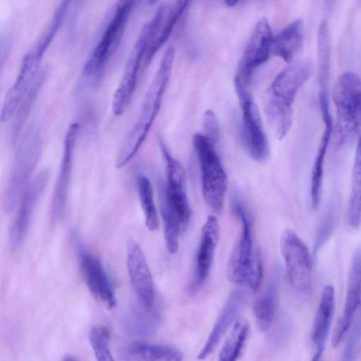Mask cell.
I'll list each match as a JSON object with an SVG mask.
<instances>
[{
  "instance_id": "cell-1",
  "label": "cell",
  "mask_w": 361,
  "mask_h": 361,
  "mask_svg": "<svg viewBox=\"0 0 361 361\" xmlns=\"http://www.w3.org/2000/svg\"><path fill=\"white\" fill-rule=\"evenodd\" d=\"M175 57L172 47L165 51L159 66L147 90L137 121L126 135L118 150L116 167L125 166L144 142L159 114L168 86Z\"/></svg>"
},
{
  "instance_id": "cell-2",
  "label": "cell",
  "mask_w": 361,
  "mask_h": 361,
  "mask_svg": "<svg viewBox=\"0 0 361 361\" xmlns=\"http://www.w3.org/2000/svg\"><path fill=\"white\" fill-rule=\"evenodd\" d=\"M233 211L241 222V232L227 262V277L235 285L256 291L263 277L262 257L254 249L252 224L246 211L238 202L233 205Z\"/></svg>"
},
{
  "instance_id": "cell-3",
  "label": "cell",
  "mask_w": 361,
  "mask_h": 361,
  "mask_svg": "<svg viewBox=\"0 0 361 361\" xmlns=\"http://www.w3.org/2000/svg\"><path fill=\"white\" fill-rule=\"evenodd\" d=\"M336 109V140L338 145L349 142L361 127V78L345 72L336 80L333 90Z\"/></svg>"
},
{
  "instance_id": "cell-4",
  "label": "cell",
  "mask_w": 361,
  "mask_h": 361,
  "mask_svg": "<svg viewBox=\"0 0 361 361\" xmlns=\"http://www.w3.org/2000/svg\"><path fill=\"white\" fill-rule=\"evenodd\" d=\"M192 143L200 163L204 200L215 214H220L227 192L226 173L213 142L197 133L193 136Z\"/></svg>"
},
{
  "instance_id": "cell-5",
  "label": "cell",
  "mask_w": 361,
  "mask_h": 361,
  "mask_svg": "<svg viewBox=\"0 0 361 361\" xmlns=\"http://www.w3.org/2000/svg\"><path fill=\"white\" fill-rule=\"evenodd\" d=\"M42 142L37 133L30 130L17 149L4 195L6 212H12L30 184L29 180L38 163Z\"/></svg>"
},
{
  "instance_id": "cell-6",
  "label": "cell",
  "mask_w": 361,
  "mask_h": 361,
  "mask_svg": "<svg viewBox=\"0 0 361 361\" xmlns=\"http://www.w3.org/2000/svg\"><path fill=\"white\" fill-rule=\"evenodd\" d=\"M280 249L290 285L299 293H309L312 286V269L306 244L294 231L286 229L280 238Z\"/></svg>"
},
{
  "instance_id": "cell-7",
  "label": "cell",
  "mask_w": 361,
  "mask_h": 361,
  "mask_svg": "<svg viewBox=\"0 0 361 361\" xmlns=\"http://www.w3.org/2000/svg\"><path fill=\"white\" fill-rule=\"evenodd\" d=\"M133 1H120L99 41L87 57L83 71L87 75L99 73L116 51L133 8Z\"/></svg>"
},
{
  "instance_id": "cell-8",
  "label": "cell",
  "mask_w": 361,
  "mask_h": 361,
  "mask_svg": "<svg viewBox=\"0 0 361 361\" xmlns=\"http://www.w3.org/2000/svg\"><path fill=\"white\" fill-rule=\"evenodd\" d=\"M48 46L37 38L24 55L18 75L5 95L1 121H7L12 117L22 99L38 74L39 63Z\"/></svg>"
},
{
  "instance_id": "cell-9",
  "label": "cell",
  "mask_w": 361,
  "mask_h": 361,
  "mask_svg": "<svg viewBox=\"0 0 361 361\" xmlns=\"http://www.w3.org/2000/svg\"><path fill=\"white\" fill-rule=\"evenodd\" d=\"M148 37L142 27L128 58L125 69L114 93L112 109L115 115H121L128 108L141 74L145 71Z\"/></svg>"
},
{
  "instance_id": "cell-10",
  "label": "cell",
  "mask_w": 361,
  "mask_h": 361,
  "mask_svg": "<svg viewBox=\"0 0 361 361\" xmlns=\"http://www.w3.org/2000/svg\"><path fill=\"white\" fill-rule=\"evenodd\" d=\"M235 92L242 109L245 147L252 159L264 162L269 157V146L259 111L252 99L250 90Z\"/></svg>"
},
{
  "instance_id": "cell-11",
  "label": "cell",
  "mask_w": 361,
  "mask_h": 361,
  "mask_svg": "<svg viewBox=\"0 0 361 361\" xmlns=\"http://www.w3.org/2000/svg\"><path fill=\"white\" fill-rule=\"evenodd\" d=\"M49 171L43 170L30 183L23 194L9 231V245L13 251L19 250L27 237L37 205L49 180Z\"/></svg>"
},
{
  "instance_id": "cell-12",
  "label": "cell",
  "mask_w": 361,
  "mask_h": 361,
  "mask_svg": "<svg viewBox=\"0 0 361 361\" xmlns=\"http://www.w3.org/2000/svg\"><path fill=\"white\" fill-rule=\"evenodd\" d=\"M126 265L138 304L147 309L154 308L156 295L152 276L145 254L135 240L127 244Z\"/></svg>"
},
{
  "instance_id": "cell-13",
  "label": "cell",
  "mask_w": 361,
  "mask_h": 361,
  "mask_svg": "<svg viewBox=\"0 0 361 361\" xmlns=\"http://www.w3.org/2000/svg\"><path fill=\"white\" fill-rule=\"evenodd\" d=\"M77 252L80 271L90 291L106 308H114L116 305L114 290L103 264L79 241Z\"/></svg>"
},
{
  "instance_id": "cell-14",
  "label": "cell",
  "mask_w": 361,
  "mask_h": 361,
  "mask_svg": "<svg viewBox=\"0 0 361 361\" xmlns=\"http://www.w3.org/2000/svg\"><path fill=\"white\" fill-rule=\"evenodd\" d=\"M78 129V124L73 123L68 127L65 135L63 155L51 204V219L54 222L59 221L65 214L72 177L74 149Z\"/></svg>"
},
{
  "instance_id": "cell-15",
  "label": "cell",
  "mask_w": 361,
  "mask_h": 361,
  "mask_svg": "<svg viewBox=\"0 0 361 361\" xmlns=\"http://www.w3.org/2000/svg\"><path fill=\"white\" fill-rule=\"evenodd\" d=\"M159 145L166 166V182L163 185L164 190L185 229L190 222L191 209L187 194L185 170L182 164L171 154L162 141L160 140Z\"/></svg>"
},
{
  "instance_id": "cell-16",
  "label": "cell",
  "mask_w": 361,
  "mask_h": 361,
  "mask_svg": "<svg viewBox=\"0 0 361 361\" xmlns=\"http://www.w3.org/2000/svg\"><path fill=\"white\" fill-rule=\"evenodd\" d=\"M274 35L268 20L261 18L256 23L237 71L252 77L257 68L264 63L271 54Z\"/></svg>"
},
{
  "instance_id": "cell-17",
  "label": "cell",
  "mask_w": 361,
  "mask_h": 361,
  "mask_svg": "<svg viewBox=\"0 0 361 361\" xmlns=\"http://www.w3.org/2000/svg\"><path fill=\"white\" fill-rule=\"evenodd\" d=\"M313 71L310 61L295 62L279 72L268 90V95L278 102L292 106L295 98Z\"/></svg>"
},
{
  "instance_id": "cell-18",
  "label": "cell",
  "mask_w": 361,
  "mask_h": 361,
  "mask_svg": "<svg viewBox=\"0 0 361 361\" xmlns=\"http://www.w3.org/2000/svg\"><path fill=\"white\" fill-rule=\"evenodd\" d=\"M360 302L361 247H359L355 250L352 257L343 312L332 336L331 344L334 347L338 346L343 341Z\"/></svg>"
},
{
  "instance_id": "cell-19",
  "label": "cell",
  "mask_w": 361,
  "mask_h": 361,
  "mask_svg": "<svg viewBox=\"0 0 361 361\" xmlns=\"http://www.w3.org/2000/svg\"><path fill=\"white\" fill-rule=\"evenodd\" d=\"M246 300L247 293L242 288H235L230 293L207 341L197 355L199 360H204L213 352L222 336L237 320L235 319L243 308Z\"/></svg>"
},
{
  "instance_id": "cell-20",
  "label": "cell",
  "mask_w": 361,
  "mask_h": 361,
  "mask_svg": "<svg viewBox=\"0 0 361 361\" xmlns=\"http://www.w3.org/2000/svg\"><path fill=\"white\" fill-rule=\"evenodd\" d=\"M220 237V226L217 218L209 215L202 231L195 261L193 286L199 287L206 281L213 264L216 248Z\"/></svg>"
},
{
  "instance_id": "cell-21",
  "label": "cell",
  "mask_w": 361,
  "mask_h": 361,
  "mask_svg": "<svg viewBox=\"0 0 361 361\" xmlns=\"http://www.w3.org/2000/svg\"><path fill=\"white\" fill-rule=\"evenodd\" d=\"M121 361H183V355L170 345L143 341L128 343L118 350Z\"/></svg>"
},
{
  "instance_id": "cell-22",
  "label": "cell",
  "mask_w": 361,
  "mask_h": 361,
  "mask_svg": "<svg viewBox=\"0 0 361 361\" xmlns=\"http://www.w3.org/2000/svg\"><path fill=\"white\" fill-rule=\"evenodd\" d=\"M303 40L302 21L298 19L274 36L271 54L286 63L293 62L302 51Z\"/></svg>"
},
{
  "instance_id": "cell-23",
  "label": "cell",
  "mask_w": 361,
  "mask_h": 361,
  "mask_svg": "<svg viewBox=\"0 0 361 361\" xmlns=\"http://www.w3.org/2000/svg\"><path fill=\"white\" fill-rule=\"evenodd\" d=\"M121 322L126 331L133 335L154 334L160 326L161 317L154 309H147L139 304L122 315Z\"/></svg>"
},
{
  "instance_id": "cell-24",
  "label": "cell",
  "mask_w": 361,
  "mask_h": 361,
  "mask_svg": "<svg viewBox=\"0 0 361 361\" xmlns=\"http://www.w3.org/2000/svg\"><path fill=\"white\" fill-rule=\"evenodd\" d=\"M322 117L324 129L318 147L311 175L310 196L312 206L314 209H317L320 203L324 159L332 130L331 115H326Z\"/></svg>"
},
{
  "instance_id": "cell-25",
  "label": "cell",
  "mask_w": 361,
  "mask_h": 361,
  "mask_svg": "<svg viewBox=\"0 0 361 361\" xmlns=\"http://www.w3.org/2000/svg\"><path fill=\"white\" fill-rule=\"evenodd\" d=\"M335 307V290L331 285L323 288L313 322L312 340L322 345L329 331Z\"/></svg>"
},
{
  "instance_id": "cell-26",
  "label": "cell",
  "mask_w": 361,
  "mask_h": 361,
  "mask_svg": "<svg viewBox=\"0 0 361 361\" xmlns=\"http://www.w3.org/2000/svg\"><path fill=\"white\" fill-rule=\"evenodd\" d=\"M278 302L279 283L278 277L275 276L253 307L255 319L259 331H266L271 327L276 313Z\"/></svg>"
},
{
  "instance_id": "cell-27",
  "label": "cell",
  "mask_w": 361,
  "mask_h": 361,
  "mask_svg": "<svg viewBox=\"0 0 361 361\" xmlns=\"http://www.w3.org/2000/svg\"><path fill=\"white\" fill-rule=\"evenodd\" d=\"M160 212L166 247L171 254L179 248L180 233L184 230L180 216L166 197L163 184L160 188Z\"/></svg>"
},
{
  "instance_id": "cell-28",
  "label": "cell",
  "mask_w": 361,
  "mask_h": 361,
  "mask_svg": "<svg viewBox=\"0 0 361 361\" xmlns=\"http://www.w3.org/2000/svg\"><path fill=\"white\" fill-rule=\"evenodd\" d=\"M350 189L346 219L349 226L357 228L361 223V134L355 152Z\"/></svg>"
},
{
  "instance_id": "cell-29",
  "label": "cell",
  "mask_w": 361,
  "mask_h": 361,
  "mask_svg": "<svg viewBox=\"0 0 361 361\" xmlns=\"http://www.w3.org/2000/svg\"><path fill=\"white\" fill-rule=\"evenodd\" d=\"M264 111L267 121L275 136L279 140L288 133L293 122V108L267 95Z\"/></svg>"
},
{
  "instance_id": "cell-30",
  "label": "cell",
  "mask_w": 361,
  "mask_h": 361,
  "mask_svg": "<svg viewBox=\"0 0 361 361\" xmlns=\"http://www.w3.org/2000/svg\"><path fill=\"white\" fill-rule=\"evenodd\" d=\"M249 330L247 320L238 319L223 345L218 361H237L247 338Z\"/></svg>"
},
{
  "instance_id": "cell-31",
  "label": "cell",
  "mask_w": 361,
  "mask_h": 361,
  "mask_svg": "<svg viewBox=\"0 0 361 361\" xmlns=\"http://www.w3.org/2000/svg\"><path fill=\"white\" fill-rule=\"evenodd\" d=\"M137 186L145 226L149 231H156L159 227V220L151 182L146 176L139 174L137 178Z\"/></svg>"
},
{
  "instance_id": "cell-32",
  "label": "cell",
  "mask_w": 361,
  "mask_h": 361,
  "mask_svg": "<svg viewBox=\"0 0 361 361\" xmlns=\"http://www.w3.org/2000/svg\"><path fill=\"white\" fill-rule=\"evenodd\" d=\"M47 73V71L45 68H41L35 79L19 104L13 115L15 116V121L13 123V132L15 133V135L18 134L22 125H23L27 114L32 108L33 102L42 86Z\"/></svg>"
},
{
  "instance_id": "cell-33",
  "label": "cell",
  "mask_w": 361,
  "mask_h": 361,
  "mask_svg": "<svg viewBox=\"0 0 361 361\" xmlns=\"http://www.w3.org/2000/svg\"><path fill=\"white\" fill-rule=\"evenodd\" d=\"M90 341L97 361H115L109 346V333L106 328L92 327Z\"/></svg>"
},
{
  "instance_id": "cell-34",
  "label": "cell",
  "mask_w": 361,
  "mask_h": 361,
  "mask_svg": "<svg viewBox=\"0 0 361 361\" xmlns=\"http://www.w3.org/2000/svg\"><path fill=\"white\" fill-rule=\"evenodd\" d=\"M202 126L203 130L202 133L215 144L219 137L220 130L217 118L213 111L207 110L204 112Z\"/></svg>"
},
{
  "instance_id": "cell-35",
  "label": "cell",
  "mask_w": 361,
  "mask_h": 361,
  "mask_svg": "<svg viewBox=\"0 0 361 361\" xmlns=\"http://www.w3.org/2000/svg\"><path fill=\"white\" fill-rule=\"evenodd\" d=\"M332 215L329 214L324 220L321 228L319 230L317 240L314 244V252L320 248L329 235L331 234L333 228L334 219Z\"/></svg>"
},
{
  "instance_id": "cell-36",
  "label": "cell",
  "mask_w": 361,
  "mask_h": 361,
  "mask_svg": "<svg viewBox=\"0 0 361 361\" xmlns=\"http://www.w3.org/2000/svg\"><path fill=\"white\" fill-rule=\"evenodd\" d=\"M323 352H324L323 345H319L318 347L317 352L315 353L314 355L313 356L312 361H321L322 355H323Z\"/></svg>"
},
{
  "instance_id": "cell-37",
  "label": "cell",
  "mask_w": 361,
  "mask_h": 361,
  "mask_svg": "<svg viewBox=\"0 0 361 361\" xmlns=\"http://www.w3.org/2000/svg\"><path fill=\"white\" fill-rule=\"evenodd\" d=\"M237 3H238V1H226V5L228 6H233Z\"/></svg>"
},
{
  "instance_id": "cell-38",
  "label": "cell",
  "mask_w": 361,
  "mask_h": 361,
  "mask_svg": "<svg viewBox=\"0 0 361 361\" xmlns=\"http://www.w3.org/2000/svg\"><path fill=\"white\" fill-rule=\"evenodd\" d=\"M63 361H76L73 357L67 355L63 358Z\"/></svg>"
}]
</instances>
